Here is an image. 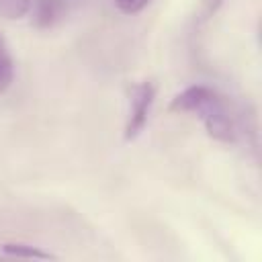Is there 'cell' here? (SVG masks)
<instances>
[{
  "label": "cell",
  "instance_id": "6da1fadb",
  "mask_svg": "<svg viewBox=\"0 0 262 262\" xmlns=\"http://www.w3.org/2000/svg\"><path fill=\"white\" fill-rule=\"evenodd\" d=\"M172 113H190L201 119L209 137L221 143L235 141V121L225 100L209 86L194 84L178 92L170 102Z\"/></svg>",
  "mask_w": 262,
  "mask_h": 262
},
{
  "label": "cell",
  "instance_id": "7a4b0ae2",
  "mask_svg": "<svg viewBox=\"0 0 262 262\" xmlns=\"http://www.w3.org/2000/svg\"><path fill=\"white\" fill-rule=\"evenodd\" d=\"M154 100H156V86L149 80L135 82L129 86V90H127L129 108H127V119H125V127H123L125 141H133L143 133V129L149 121Z\"/></svg>",
  "mask_w": 262,
  "mask_h": 262
},
{
  "label": "cell",
  "instance_id": "3957f363",
  "mask_svg": "<svg viewBox=\"0 0 262 262\" xmlns=\"http://www.w3.org/2000/svg\"><path fill=\"white\" fill-rule=\"evenodd\" d=\"M63 8H66V0H37L33 2L35 23L39 27H51L55 20L61 18Z\"/></svg>",
  "mask_w": 262,
  "mask_h": 262
},
{
  "label": "cell",
  "instance_id": "277c9868",
  "mask_svg": "<svg viewBox=\"0 0 262 262\" xmlns=\"http://www.w3.org/2000/svg\"><path fill=\"white\" fill-rule=\"evenodd\" d=\"M14 82V59L10 53V47L0 33V94H4Z\"/></svg>",
  "mask_w": 262,
  "mask_h": 262
},
{
  "label": "cell",
  "instance_id": "5b68a950",
  "mask_svg": "<svg viewBox=\"0 0 262 262\" xmlns=\"http://www.w3.org/2000/svg\"><path fill=\"white\" fill-rule=\"evenodd\" d=\"M2 252L6 256H14V258H35V260L55 258L51 252H45V250H41L37 246L23 244V242H6V244H2Z\"/></svg>",
  "mask_w": 262,
  "mask_h": 262
},
{
  "label": "cell",
  "instance_id": "8992f818",
  "mask_svg": "<svg viewBox=\"0 0 262 262\" xmlns=\"http://www.w3.org/2000/svg\"><path fill=\"white\" fill-rule=\"evenodd\" d=\"M33 12V0H0V16L6 20H20Z\"/></svg>",
  "mask_w": 262,
  "mask_h": 262
},
{
  "label": "cell",
  "instance_id": "52a82bcc",
  "mask_svg": "<svg viewBox=\"0 0 262 262\" xmlns=\"http://www.w3.org/2000/svg\"><path fill=\"white\" fill-rule=\"evenodd\" d=\"M115 6L123 12V14H137L141 12L151 0H113Z\"/></svg>",
  "mask_w": 262,
  "mask_h": 262
}]
</instances>
